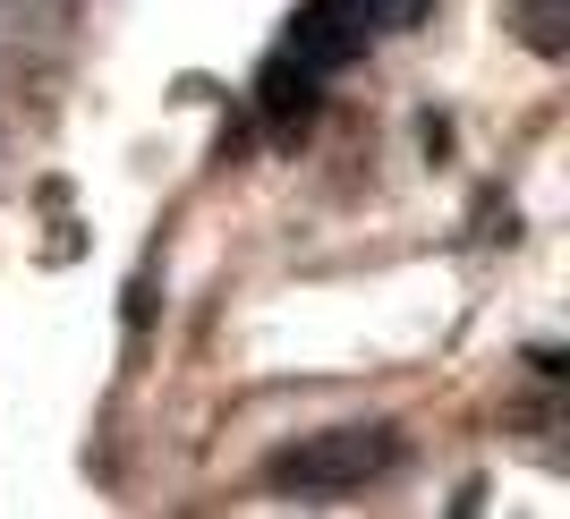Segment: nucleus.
I'll list each match as a JSON object with an SVG mask.
<instances>
[{
	"label": "nucleus",
	"instance_id": "4",
	"mask_svg": "<svg viewBox=\"0 0 570 519\" xmlns=\"http://www.w3.org/2000/svg\"><path fill=\"white\" fill-rule=\"evenodd\" d=\"M511 35H520L537 60H562V51H570V18H562V0H520V9H511Z\"/></svg>",
	"mask_w": 570,
	"mask_h": 519
},
{
	"label": "nucleus",
	"instance_id": "1",
	"mask_svg": "<svg viewBox=\"0 0 570 519\" xmlns=\"http://www.w3.org/2000/svg\"><path fill=\"white\" fill-rule=\"evenodd\" d=\"M401 425H324V434H298V443L273 451V486L298 502H333L375 486L383 469H401Z\"/></svg>",
	"mask_w": 570,
	"mask_h": 519
},
{
	"label": "nucleus",
	"instance_id": "2",
	"mask_svg": "<svg viewBox=\"0 0 570 519\" xmlns=\"http://www.w3.org/2000/svg\"><path fill=\"white\" fill-rule=\"evenodd\" d=\"M366 43H375L366 0H298V18H289V35H282V60L307 69V77H341Z\"/></svg>",
	"mask_w": 570,
	"mask_h": 519
},
{
	"label": "nucleus",
	"instance_id": "3",
	"mask_svg": "<svg viewBox=\"0 0 570 519\" xmlns=\"http://www.w3.org/2000/svg\"><path fill=\"white\" fill-rule=\"evenodd\" d=\"M315 102H324V77H307V69H289L282 51H273V69L256 77V111L273 119V128H282V137H298V128H307V119H315Z\"/></svg>",
	"mask_w": 570,
	"mask_h": 519
}]
</instances>
